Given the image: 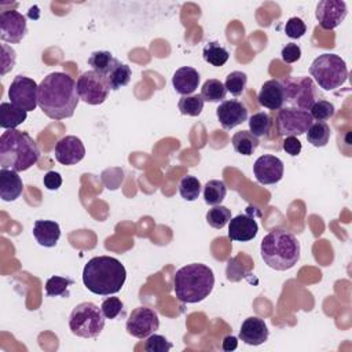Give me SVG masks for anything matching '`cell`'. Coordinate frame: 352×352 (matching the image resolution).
Here are the masks:
<instances>
[{"label": "cell", "mask_w": 352, "mask_h": 352, "mask_svg": "<svg viewBox=\"0 0 352 352\" xmlns=\"http://www.w3.org/2000/svg\"><path fill=\"white\" fill-rule=\"evenodd\" d=\"M253 172L258 183L275 184L283 177V162L275 155L264 154L256 160Z\"/></svg>", "instance_id": "9a60e30c"}, {"label": "cell", "mask_w": 352, "mask_h": 352, "mask_svg": "<svg viewBox=\"0 0 352 352\" xmlns=\"http://www.w3.org/2000/svg\"><path fill=\"white\" fill-rule=\"evenodd\" d=\"M202 55H204V59L212 66H223L230 58L228 51L223 45H220L217 41H209L204 47Z\"/></svg>", "instance_id": "f1b7e54d"}, {"label": "cell", "mask_w": 352, "mask_h": 352, "mask_svg": "<svg viewBox=\"0 0 352 352\" xmlns=\"http://www.w3.org/2000/svg\"><path fill=\"white\" fill-rule=\"evenodd\" d=\"M74 285V280L65 276L54 275L45 282V293L50 297H67L69 287Z\"/></svg>", "instance_id": "1f68e13d"}, {"label": "cell", "mask_w": 352, "mask_h": 352, "mask_svg": "<svg viewBox=\"0 0 352 352\" xmlns=\"http://www.w3.org/2000/svg\"><path fill=\"white\" fill-rule=\"evenodd\" d=\"M315 14L322 29L333 30L345 19L348 8L342 0H322L318 3Z\"/></svg>", "instance_id": "5bb4252c"}, {"label": "cell", "mask_w": 352, "mask_h": 352, "mask_svg": "<svg viewBox=\"0 0 352 352\" xmlns=\"http://www.w3.org/2000/svg\"><path fill=\"white\" fill-rule=\"evenodd\" d=\"M330 139V126L323 121L312 122L307 131V140L315 147H324Z\"/></svg>", "instance_id": "4dcf8cb0"}, {"label": "cell", "mask_w": 352, "mask_h": 352, "mask_svg": "<svg viewBox=\"0 0 352 352\" xmlns=\"http://www.w3.org/2000/svg\"><path fill=\"white\" fill-rule=\"evenodd\" d=\"M23 190V183L18 172L12 169H0V197L3 201L11 202L19 198Z\"/></svg>", "instance_id": "7402d4cb"}, {"label": "cell", "mask_w": 352, "mask_h": 352, "mask_svg": "<svg viewBox=\"0 0 352 352\" xmlns=\"http://www.w3.org/2000/svg\"><path fill=\"white\" fill-rule=\"evenodd\" d=\"M172 342H169L164 336L160 334H150L147 338H144L143 348L147 352H168L172 349Z\"/></svg>", "instance_id": "f35d334b"}, {"label": "cell", "mask_w": 352, "mask_h": 352, "mask_svg": "<svg viewBox=\"0 0 352 352\" xmlns=\"http://www.w3.org/2000/svg\"><path fill=\"white\" fill-rule=\"evenodd\" d=\"M43 183L47 190L55 191L62 186V176L55 170H48L43 177Z\"/></svg>", "instance_id": "f6af8a7d"}, {"label": "cell", "mask_w": 352, "mask_h": 352, "mask_svg": "<svg viewBox=\"0 0 352 352\" xmlns=\"http://www.w3.org/2000/svg\"><path fill=\"white\" fill-rule=\"evenodd\" d=\"M246 84H248V76L243 72L235 70V72H231L226 77L224 87L227 89V92H230L231 95L241 96L245 92Z\"/></svg>", "instance_id": "d590c367"}, {"label": "cell", "mask_w": 352, "mask_h": 352, "mask_svg": "<svg viewBox=\"0 0 352 352\" xmlns=\"http://www.w3.org/2000/svg\"><path fill=\"white\" fill-rule=\"evenodd\" d=\"M226 94L227 89L220 80L209 78L204 82L199 95L204 102H223V99H226Z\"/></svg>", "instance_id": "f546056e"}, {"label": "cell", "mask_w": 352, "mask_h": 352, "mask_svg": "<svg viewBox=\"0 0 352 352\" xmlns=\"http://www.w3.org/2000/svg\"><path fill=\"white\" fill-rule=\"evenodd\" d=\"M216 116L224 129H232L248 120V109L239 100H223L216 109Z\"/></svg>", "instance_id": "e0dca14e"}, {"label": "cell", "mask_w": 352, "mask_h": 352, "mask_svg": "<svg viewBox=\"0 0 352 352\" xmlns=\"http://www.w3.org/2000/svg\"><path fill=\"white\" fill-rule=\"evenodd\" d=\"M282 148L292 157H296L300 154L302 146L301 142L297 139V136H286L283 143H282Z\"/></svg>", "instance_id": "ee69618b"}, {"label": "cell", "mask_w": 352, "mask_h": 352, "mask_svg": "<svg viewBox=\"0 0 352 352\" xmlns=\"http://www.w3.org/2000/svg\"><path fill=\"white\" fill-rule=\"evenodd\" d=\"M305 32H307V26L301 18L292 16L287 19V22L285 25V33L287 37L300 38L304 36Z\"/></svg>", "instance_id": "60d3db41"}, {"label": "cell", "mask_w": 352, "mask_h": 352, "mask_svg": "<svg viewBox=\"0 0 352 352\" xmlns=\"http://www.w3.org/2000/svg\"><path fill=\"white\" fill-rule=\"evenodd\" d=\"M33 236L38 245L54 248L60 238V227L52 220H36L33 224Z\"/></svg>", "instance_id": "603a6c76"}, {"label": "cell", "mask_w": 352, "mask_h": 352, "mask_svg": "<svg viewBox=\"0 0 352 352\" xmlns=\"http://www.w3.org/2000/svg\"><path fill=\"white\" fill-rule=\"evenodd\" d=\"M177 107L182 114L197 117L204 109V99L201 95H187L179 99Z\"/></svg>", "instance_id": "836d02e7"}, {"label": "cell", "mask_w": 352, "mask_h": 352, "mask_svg": "<svg viewBox=\"0 0 352 352\" xmlns=\"http://www.w3.org/2000/svg\"><path fill=\"white\" fill-rule=\"evenodd\" d=\"M236 346H238V338H236L235 336H227V337L223 338L221 348H223L224 351L230 352V351L236 349Z\"/></svg>", "instance_id": "bcb514c9"}, {"label": "cell", "mask_w": 352, "mask_h": 352, "mask_svg": "<svg viewBox=\"0 0 352 352\" xmlns=\"http://www.w3.org/2000/svg\"><path fill=\"white\" fill-rule=\"evenodd\" d=\"M78 100L76 81L66 73H50L38 84L37 104L52 120L73 117Z\"/></svg>", "instance_id": "6da1fadb"}, {"label": "cell", "mask_w": 352, "mask_h": 352, "mask_svg": "<svg viewBox=\"0 0 352 352\" xmlns=\"http://www.w3.org/2000/svg\"><path fill=\"white\" fill-rule=\"evenodd\" d=\"M179 192L186 201H195L201 192V183L194 176H184L179 183Z\"/></svg>", "instance_id": "8d00e7d4"}, {"label": "cell", "mask_w": 352, "mask_h": 352, "mask_svg": "<svg viewBox=\"0 0 352 352\" xmlns=\"http://www.w3.org/2000/svg\"><path fill=\"white\" fill-rule=\"evenodd\" d=\"M232 147L238 154L242 155H252L256 148L258 147V138L252 135L249 131H239L235 132L231 139Z\"/></svg>", "instance_id": "484cf974"}, {"label": "cell", "mask_w": 352, "mask_h": 352, "mask_svg": "<svg viewBox=\"0 0 352 352\" xmlns=\"http://www.w3.org/2000/svg\"><path fill=\"white\" fill-rule=\"evenodd\" d=\"M104 319L106 318L98 305L85 301L73 308L69 318V327L77 337L95 338L102 333L104 327Z\"/></svg>", "instance_id": "52a82bcc"}, {"label": "cell", "mask_w": 352, "mask_h": 352, "mask_svg": "<svg viewBox=\"0 0 352 352\" xmlns=\"http://www.w3.org/2000/svg\"><path fill=\"white\" fill-rule=\"evenodd\" d=\"M126 279V270L114 257L98 256L91 258L82 271L84 286L99 296L118 293Z\"/></svg>", "instance_id": "7a4b0ae2"}, {"label": "cell", "mask_w": 352, "mask_h": 352, "mask_svg": "<svg viewBox=\"0 0 352 352\" xmlns=\"http://www.w3.org/2000/svg\"><path fill=\"white\" fill-rule=\"evenodd\" d=\"M122 308L124 304L118 297H107L100 305L102 314L106 319H116L122 312Z\"/></svg>", "instance_id": "ab89813d"}, {"label": "cell", "mask_w": 352, "mask_h": 352, "mask_svg": "<svg viewBox=\"0 0 352 352\" xmlns=\"http://www.w3.org/2000/svg\"><path fill=\"white\" fill-rule=\"evenodd\" d=\"M85 155V147L77 136L67 135L55 144V160L62 165H74Z\"/></svg>", "instance_id": "2e32d148"}, {"label": "cell", "mask_w": 352, "mask_h": 352, "mask_svg": "<svg viewBox=\"0 0 352 352\" xmlns=\"http://www.w3.org/2000/svg\"><path fill=\"white\" fill-rule=\"evenodd\" d=\"M309 73L324 91L340 88L348 78L346 63L336 54H322L315 58L309 66Z\"/></svg>", "instance_id": "8992f818"}, {"label": "cell", "mask_w": 352, "mask_h": 352, "mask_svg": "<svg viewBox=\"0 0 352 352\" xmlns=\"http://www.w3.org/2000/svg\"><path fill=\"white\" fill-rule=\"evenodd\" d=\"M227 195V186L223 180H209L204 187V199L208 205L216 206L223 202Z\"/></svg>", "instance_id": "4316f807"}, {"label": "cell", "mask_w": 352, "mask_h": 352, "mask_svg": "<svg viewBox=\"0 0 352 352\" xmlns=\"http://www.w3.org/2000/svg\"><path fill=\"white\" fill-rule=\"evenodd\" d=\"M258 231V224L249 213L238 214L228 221V238L231 241L248 242L252 241Z\"/></svg>", "instance_id": "ac0fdd59"}, {"label": "cell", "mask_w": 352, "mask_h": 352, "mask_svg": "<svg viewBox=\"0 0 352 352\" xmlns=\"http://www.w3.org/2000/svg\"><path fill=\"white\" fill-rule=\"evenodd\" d=\"M40 158L33 138L18 129H6L0 136V166L15 172L28 170Z\"/></svg>", "instance_id": "3957f363"}, {"label": "cell", "mask_w": 352, "mask_h": 352, "mask_svg": "<svg viewBox=\"0 0 352 352\" xmlns=\"http://www.w3.org/2000/svg\"><path fill=\"white\" fill-rule=\"evenodd\" d=\"M336 113V107L329 100H323V99H319L316 100L312 107L309 109V114L312 116L314 120L316 121H326L329 118H331Z\"/></svg>", "instance_id": "74e56055"}, {"label": "cell", "mask_w": 352, "mask_h": 352, "mask_svg": "<svg viewBox=\"0 0 352 352\" xmlns=\"http://www.w3.org/2000/svg\"><path fill=\"white\" fill-rule=\"evenodd\" d=\"M286 95V102H289L293 107L309 110L312 104L319 100L318 89L311 77H294L290 76L282 81Z\"/></svg>", "instance_id": "ba28073f"}, {"label": "cell", "mask_w": 352, "mask_h": 352, "mask_svg": "<svg viewBox=\"0 0 352 352\" xmlns=\"http://www.w3.org/2000/svg\"><path fill=\"white\" fill-rule=\"evenodd\" d=\"M260 254L268 267L276 271H286L300 260V242L289 231L274 230L263 238Z\"/></svg>", "instance_id": "5b68a950"}, {"label": "cell", "mask_w": 352, "mask_h": 352, "mask_svg": "<svg viewBox=\"0 0 352 352\" xmlns=\"http://www.w3.org/2000/svg\"><path fill=\"white\" fill-rule=\"evenodd\" d=\"M280 56H282V60L286 62V63H293L296 60L300 59L301 56V48L294 44V43H289L286 44L282 51H280Z\"/></svg>", "instance_id": "7bdbcfd3"}, {"label": "cell", "mask_w": 352, "mask_h": 352, "mask_svg": "<svg viewBox=\"0 0 352 352\" xmlns=\"http://www.w3.org/2000/svg\"><path fill=\"white\" fill-rule=\"evenodd\" d=\"M314 118L309 111L297 107H282L276 114V131L283 136H300L308 131Z\"/></svg>", "instance_id": "30bf717a"}, {"label": "cell", "mask_w": 352, "mask_h": 352, "mask_svg": "<svg viewBox=\"0 0 352 352\" xmlns=\"http://www.w3.org/2000/svg\"><path fill=\"white\" fill-rule=\"evenodd\" d=\"M131 76H132L131 67L128 65H125V63L118 62L111 69V72L106 76V80H107V84H109L110 89L117 91V89H120L121 87H125L129 82Z\"/></svg>", "instance_id": "83f0119b"}, {"label": "cell", "mask_w": 352, "mask_h": 352, "mask_svg": "<svg viewBox=\"0 0 352 352\" xmlns=\"http://www.w3.org/2000/svg\"><path fill=\"white\" fill-rule=\"evenodd\" d=\"M125 327L131 336L144 340L158 330L160 319L154 309L148 307H138L131 312Z\"/></svg>", "instance_id": "7c38bea8"}, {"label": "cell", "mask_w": 352, "mask_h": 352, "mask_svg": "<svg viewBox=\"0 0 352 352\" xmlns=\"http://www.w3.org/2000/svg\"><path fill=\"white\" fill-rule=\"evenodd\" d=\"M37 89L38 85L33 78L26 76H16L8 89V98L12 104L26 110L33 111L37 104Z\"/></svg>", "instance_id": "8fae6325"}, {"label": "cell", "mask_w": 352, "mask_h": 352, "mask_svg": "<svg viewBox=\"0 0 352 352\" xmlns=\"http://www.w3.org/2000/svg\"><path fill=\"white\" fill-rule=\"evenodd\" d=\"M231 220V210L223 205L210 208L206 213V221L210 227L221 230Z\"/></svg>", "instance_id": "e575fe53"}, {"label": "cell", "mask_w": 352, "mask_h": 352, "mask_svg": "<svg viewBox=\"0 0 352 352\" xmlns=\"http://www.w3.org/2000/svg\"><path fill=\"white\" fill-rule=\"evenodd\" d=\"M28 33V25H26V18L15 11V10H8V11H1L0 14V38L3 41L15 44L22 41V38Z\"/></svg>", "instance_id": "4fadbf2b"}, {"label": "cell", "mask_w": 352, "mask_h": 352, "mask_svg": "<svg viewBox=\"0 0 352 352\" xmlns=\"http://www.w3.org/2000/svg\"><path fill=\"white\" fill-rule=\"evenodd\" d=\"M271 128H272V120H271L270 114H267L264 111L254 113L249 118V132L252 135H254L256 138L268 136V133L271 132Z\"/></svg>", "instance_id": "d6a6232c"}, {"label": "cell", "mask_w": 352, "mask_h": 352, "mask_svg": "<svg viewBox=\"0 0 352 352\" xmlns=\"http://www.w3.org/2000/svg\"><path fill=\"white\" fill-rule=\"evenodd\" d=\"M120 60L116 59L113 56V54L109 52V51H95L88 58V63H89V66H92V70L104 76V77L111 72V69Z\"/></svg>", "instance_id": "d4e9b609"}, {"label": "cell", "mask_w": 352, "mask_h": 352, "mask_svg": "<svg viewBox=\"0 0 352 352\" xmlns=\"http://www.w3.org/2000/svg\"><path fill=\"white\" fill-rule=\"evenodd\" d=\"M270 331L265 324V322L257 316H250L243 320L241 330H239V338L248 344V345H261L268 340Z\"/></svg>", "instance_id": "ffe728a7"}, {"label": "cell", "mask_w": 352, "mask_h": 352, "mask_svg": "<svg viewBox=\"0 0 352 352\" xmlns=\"http://www.w3.org/2000/svg\"><path fill=\"white\" fill-rule=\"evenodd\" d=\"M28 117V111L12 104L11 102H3L0 104V126L4 129H15Z\"/></svg>", "instance_id": "cb8c5ba5"}, {"label": "cell", "mask_w": 352, "mask_h": 352, "mask_svg": "<svg viewBox=\"0 0 352 352\" xmlns=\"http://www.w3.org/2000/svg\"><path fill=\"white\" fill-rule=\"evenodd\" d=\"M199 78V73L194 67L183 66L175 72L172 77V85L177 94L187 96L198 88Z\"/></svg>", "instance_id": "44dd1931"}, {"label": "cell", "mask_w": 352, "mask_h": 352, "mask_svg": "<svg viewBox=\"0 0 352 352\" xmlns=\"http://www.w3.org/2000/svg\"><path fill=\"white\" fill-rule=\"evenodd\" d=\"M258 103L270 110H279L286 102L285 88L279 80H268L261 85V89L257 95Z\"/></svg>", "instance_id": "d6986e66"}, {"label": "cell", "mask_w": 352, "mask_h": 352, "mask_svg": "<svg viewBox=\"0 0 352 352\" xmlns=\"http://www.w3.org/2000/svg\"><path fill=\"white\" fill-rule=\"evenodd\" d=\"M213 271L201 263L187 264L179 268L173 278V290L179 301L194 304L205 300L213 290Z\"/></svg>", "instance_id": "277c9868"}, {"label": "cell", "mask_w": 352, "mask_h": 352, "mask_svg": "<svg viewBox=\"0 0 352 352\" xmlns=\"http://www.w3.org/2000/svg\"><path fill=\"white\" fill-rule=\"evenodd\" d=\"M15 51L8 47L7 44H1V76H4L7 72H10L15 65Z\"/></svg>", "instance_id": "b9f144b4"}, {"label": "cell", "mask_w": 352, "mask_h": 352, "mask_svg": "<svg viewBox=\"0 0 352 352\" xmlns=\"http://www.w3.org/2000/svg\"><path fill=\"white\" fill-rule=\"evenodd\" d=\"M76 89L80 100L95 106L102 104L107 99L110 87L104 76L94 70H88L77 78Z\"/></svg>", "instance_id": "9c48e42d"}]
</instances>
